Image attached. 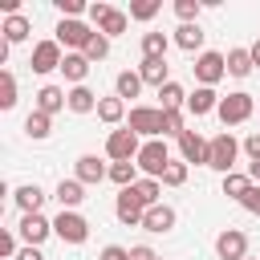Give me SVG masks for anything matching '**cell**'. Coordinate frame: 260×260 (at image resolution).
<instances>
[{"mask_svg":"<svg viewBox=\"0 0 260 260\" xmlns=\"http://www.w3.org/2000/svg\"><path fill=\"white\" fill-rule=\"evenodd\" d=\"M138 171L146 175V179H158L162 183V175H167V167H171V150H167V142L162 138H150V142H142V150H138Z\"/></svg>","mask_w":260,"mask_h":260,"instance_id":"cell-1","label":"cell"},{"mask_svg":"<svg viewBox=\"0 0 260 260\" xmlns=\"http://www.w3.org/2000/svg\"><path fill=\"white\" fill-rule=\"evenodd\" d=\"M219 122L223 126H240V122H248L252 114H256V102H252V93H244V89H236V93H228V98H219Z\"/></svg>","mask_w":260,"mask_h":260,"instance_id":"cell-2","label":"cell"},{"mask_svg":"<svg viewBox=\"0 0 260 260\" xmlns=\"http://www.w3.org/2000/svg\"><path fill=\"white\" fill-rule=\"evenodd\" d=\"M89 20L98 24V32L102 37H122L126 32V24H130V16L122 12V8H114V4H89Z\"/></svg>","mask_w":260,"mask_h":260,"instance_id":"cell-3","label":"cell"},{"mask_svg":"<svg viewBox=\"0 0 260 260\" xmlns=\"http://www.w3.org/2000/svg\"><path fill=\"white\" fill-rule=\"evenodd\" d=\"M236 158H240V142L232 138V130L215 134V138H211V154H207V167H215L219 175H232Z\"/></svg>","mask_w":260,"mask_h":260,"instance_id":"cell-4","label":"cell"},{"mask_svg":"<svg viewBox=\"0 0 260 260\" xmlns=\"http://www.w3.org/2000/svg\"><path fill=\"white\" fill-rule=\"evenodd\" d=\"M53 236H57L61 244H85V240H89V219H85L81 211H61V215L53 219Z\"/></svg>","mask_w":260,"mask_h":260,"instance_id":"cell-5","label":"cell"},{"mask_svg":"<svg viewBox=\"0 0 260 260\" xmlns=\"http://www.w3.org/2000/svg\"><path fill=\"white\" fill-rule=\"evenodd\" d=\"M191 73H195V81H199V85L215 89V85H219V77L228 73V57H223V53H211V49H207V53H199V57H195Z\"/></svg>","mask_w":260,"mask_h":260,"instance_id":"cell-6","label":"cell"},{"mask_svg":"<svg viewBox=\"0 0 260 260\" xmlns=\"http://www.w3.org/2000/svg\"><path fill=\"white\" fill-rule=\"evenodd\" d=\"M126 126L138 134V138H162V110H154V106H134L130 110V118H126Z\"/></svg>","mask_w":260,"mask_h":260,"instance_id":"cell-7","label":"cell"},{"mask_svg":"<svg viewBox=\"0 0 260 260\" xmlns=\"http://www.w3.org/2000/svg\"><path fill=\"white\" fill-rule=\"evenodd\" d=\"M138 150H142V142H138V134H134L130 126L110 130V138H106V154H110L114 162H134V158H138Z\"/></svg>","mask_w":260,"mask_h":260,"instance_id":"cell-8","label":"cell"},{"mask_svg":"<svg viewBox=\"0 0 260 260\" xmlns=\"http://www.w3.org/2000/svg\"><path fill=\"white\" fill-rule=\"evenodd\" d=\"M114 215H118V223H126V228H142V219H146L142 195H138L134 187H122V191H118V203H114Z\"/></svg>","mask_w":260,"mask_h":260,"instance_id":"cell-9","label":"cell"},{"mask_svg":"<svg viewBox=\"0 0 260 260\" xmlns=\"http://www.w3.org/2000/svg\"><path fill=\"white\" fill-rule=\"evenodd\" d=\"M89 37H93V28L85 24V20H61L57 24V45H65L69 53H85V45H89Z\"/></svg>","mask_w":260,"mask_h":260,"instance_id":"cell-10","label":"cell"},{"mask_svg":"<svg viewBox=\"0 0 260 260\" xmlns=\"http://www.w3.org/2000/svg\"><path fill=\"white\" fill-rule=\"evenodd\" d=\"M61 61H65V53H61L57 41H37L32 45V57H28L32 73H53V69H61Z\"/></svg>","mask_w":260,"mask_h":260,"instance_id":"cell-11","label":"cell"},{"mask_svg":"<svg viewBox=\"0 0 260 260\" xmlns=\"http://www.w3.org/2000/svg\"><path fill=\"white\" fill-rule=\"evenodd\" d=\"M179 154H183V162H203L207 167V154H211V138H203L199 130H183L179 134Z\"/></svg>","mask_w":260,"mask_h":260,"instance_id":"cell-12","label":"cell"},{"mask_svg":"<svg viewBox=\"0 0 260 260\" xmlns=\"http://www.w3.org/2000/svg\"><path fill=\"white\" fill-rule=\"evenodd\" d=\"M215 252H219V260H248V236L240 228H223L215 236Z\"/></svg>","mask_w":260,"mask_h":260,"instance_id":"cell-13","label":"cell"},{"mask_svg":"<svg viewBox=\"0 0 260 260\" xmlns=\"http://www.w3.org/2000/svg\"><path fill=\"white\" fill-rule=\"evenodd\" d=\"M16 232H20V240H24V244L41 248V244L53 236V219H45L41 211H32V215H20V228H16Z\"/></svg>","mask_w":260,"mask_h":260,"instance_id":"cell-14","label":"cell"},{"mask_svg":"<svg viewBox=\"0 0 260 260\" xmlns=\"http://www.w3.org/2000/svg\"><path fill=\"white\" fill-rule=\"evenodd\" d=\"M73 179L89 187V183H102V179H110V167H106L98 154H81V158L73 162Z\"/></svg>","mask_w":260,"mask_h":260,"instance_id":"cell-15","label":"cell"},{"mask_svg":"<svg viewBox=\"0 0 260 260\" xmlns=\"http://www.w3.org/2000/svg\"><path fill=\"white\" fill-rule=\"evenodd\" d=\"M32 110H41V114H61V110H69V93L61 89V85H41L37 89V106Z\"/></svg>","mask_w":260,"mask_h":260,"instance_id":"cell-16","label":"cell"},{"mask_svg":"<svg viewBox=\"0 0 260 260\" xmlns=\"http://www.w3.org/2000/svg\"><path fill=\"white\" fill-rule=\"evenodd\" d=\"M175 207H167V203H154V207H146V219H142V232H154V236H162V232H171L175 228Z\"/></svg>","mask_w":260,"mask_h":260,"instance_id":"cell-17","label":"cell"},{"mask_svg":"<svg viewBox=\"0 0 260 260\" xmlns=\"http://www.w3.org/2000/svg\"><path fill=\"white\" fill-rule=\"evenodd\" d=\"M187 110H191L195 118H203V114L219 110V93L207 89V85H195V93H187Z\"/></svg>","mask_w":260,"mask_h":260,"instance_id":"cell-18","label":"cell"},{"mask_svg":"<svg viewBox=\"0 0 260 260\" xmlns=\"http://www.w3.org/2000/svg\"><path fill=\"white\" fill-rule=\"evenodd\" d=\"M53 195H57V203H61V211H77V203L85 199V183H77V179H61Z\"/></svg>","mask_w":260,"mask_h":260,"instance_id":"cell-19","label":"cell"},{"mask_svg":"<svg viewBox=\"0 0 260 260\" xmlns=\"http://www.w3.org/2000/svg\"><path fill=\"white\" fill-rule=\"evenodd\" d=\"M12 199H16L20 215H32V211H41V203H45V191H41L37 183H24V187H16V191H12Z\"/></svg>","mask_w":260,"mask_h":260,"instance_id":"cell-20","label":"cell"},{"mask_svg":"<svg viewBox=\"0 0 260 260\" xmlns=\"http://www.w3.org/2000/svg\"><path fill=\"white\" fill-rule=\"evenodd\" d=\"M171 37L167 32H142V61H167Z\"/></svg>","mask_w":260,"mask_h":260,"instance_id":"cell-21","label":"cell"},{"mask_svg":"<svg viewBox=\"0 0 260 260\" xmlns=\"http://www.w3.org/2000/svg\"><path fill=\"white\" fill-rule=\"evenodd\" d=\"M61 73H65V81H73V85H85L89 57H85V53H65V61H61Z\"/></svg>","mask_w":260,"mask_h":260,"instance_id":"cell-22","label":"cell"},{"mask_svg":"<svg viewBox=\"0 0 260 260\" xmlns=\"http://www.w3.org/2000/svg\"><path fill=\"white\" fill-rule=\"evenodd\" d=\"M98 102H102V98H98L89 85H73V89H69V110H73V114H98Z\"/></svg>","mask_w":260,"mask_h":260,"instance_id":"cell-23","label":"cell"},{"mask_svg":"<svg viewBox=\"0 0 260 260\" xmlns=\"http://www.w3.org/2000/svg\"><path fill=\"white\" fill-rule=\"evenodd\" d=\"M98 118H102L106 126H118V122H126L130 114H126V102L114 93V98H102V102H98Z\"/></svg>","mask_w":260,"mask_h":260,"instance_id":"cell-24","label":"cell"},{"mask_svg":"<svg viewBox=\"0 0 260 260\" xmlns=\"http://www.w3.org/2000/svg\"><path fill=\"white\" fill-rule=\"evenodd\" d=\"M114 93L126 102V98H138L142 93V77H138V69H122L118 77H114Z\"/></svg>","mask_w":260,"mask_h":260,"instance_id":"cell-25","label":"cell"},{"mask_svg":"<svg viewBox=\"0 0 260 260\" xmlns=\"http://www.w3.org/2000/svg\"><path fill=\"white\" fill-rule=\"evenodd\" d=\"M175 45H179L183 53L203 49V28H199V24H179V28H175Z\"/></svg>","mask_w":260,"mask_h":260,"instance_id":"cell-26","label":"cell"},{"mask_svg":"<svg viewBox=\"0 0 260 260\" xmlns=\"http://www.w3.org/2000/svg\"><path fill=\"white\" fill-rule=\"evenodd\" d=\"M138 77H142V85H154V89H162L171 77H167V61H142L138 65Z\"/></svg>","mask_w":260,"mask_h":260,"instance_id":"cell-27","label":"cell"},{"mask_svg":"<svg viewBox=\"0 0 260 260\" xmlns=\"http://www.w3.org/2000/svg\"><path fill=\"white\" fill-rule=\"evenodd\" d=\"M49 130H53V118H49V114L32 110V114L24 118V134H28L32 142H45V138H49Z\"/></svg>","mask_w":260,"mask_h":260,"instance_id":"cell-28","label":"cell"},{"mask_svg":"<svg viewBox=\"0 0 260 260\" xmlns=\"http://www.w3.org/2000/svg\"><path fill=\"white\" fill-rule=\"evenodd\" d=\"M256 65H252V49H228V73L232 77H248Z\"/></svg>","mask_w":260,"mask_h":260,"instance_id":"cell-29","label":"cell"},{"mask_svg":"<svg viewBox=\"0 0 260 260\" xmlns=\"http://www.w3.org/2000/svg\"><path fill=\"white\" fill-rule=\"evenodd\" d=\"M0 32H4V41H8V45H16V41H28L32 24H28V16H8Z\"/></svg>","mask_w":260,"mask_h":260,"instance_id":"cell-30","label":"cell"},{"mask_svg":"<svg viewBox=\"0 0 260 260\" xmlns=\"http://www.w3.org/2000/svg\"><path fill=\"white\" fill-rule=\"evenodd\" d=\"M158 98H162L158 110H179V106H187V89H183L179 81H167V85L158 89Z\"/></svg>","mask_w":260,"mask_h":260,"instance_id":"cell-31","label":"cell"},{"mask_svg":"<svg viewBox=\"0 0 260 260\" xmlns=\"http://www.w3.org/2000/svg\"><path fill=\"white\" fill-rule=\"evenodd\" d=\"M248 187H252V175H240V171H232V175H223V195H232L236 203L248 195Z\"/></svg>","mask_w":260,"mask_h":260,"instance_id":"cell-32","label":"cell"},{"mask_svg":"<svg viewBox=\"0 0 260 260\" xmlns=\"http://www.w3.org/2000/svg\"><path fill=\"white\" fill-rule=\"evenodd\" d=\"M110 179H114L118 187H134V183H138V162H114V167H110Z\"/></svg>","mask_w":260,"mask_h":260,"instance_id":"cell-33","label":"cell"},{"mask_svg":"<svg viewBox=\"0 0 260 260\" xmlns=\"http://www.w3.org/2000/svg\"><path fill=\"white\" fill-rule=\"evenodd\" d=\"M12 106H16V77L0 69V110H12Z\"/></svg>","mask_w":260,"mask_h":260,"instance_id":"cell-34","label":"cell"},{"mask_svg":"<svg viewBox=\"0 0 260 260\" xmlns=\"http://www.w3.org/2000/svg\"><path fill=\"white\" fill-rule=\"evenodd\" d=\"M85 57H89V65H93V61H106V57H110V37L93 32V37H89V45H85Z\"/></svg>","mask_w":260,"mask_h":260,"instance_id":"cell-35","label":"cell"},{"mask_svg":"<svg viewBox=\"0 0 260 260\" xmlns=\"http://www.w3.org/2000/svg\"><path fill=\"white\" fill-rule=\"evenodd\" d=\"M199 0H175V16L183 20V24H199Z\"/></svg>","mask_w":260,"mask_h":260,"instance_id":"cell-36","label":"cell"},{"mask_svg":"<svg viewBox=\"0 0 260 260\" xmlns=\"http://www.w3.org/2000/svg\"><path fill=\"white\" fill-rule=\"evenodd\" d=\"M134 191L142 195V203H146V207H154V203H158V191H162V183H158V179H138V183H134Z\"/></svg>","mask_w":260,"mask_h":260,"instance_id":"cell-37","label":"cell"},{"mask_svg":"<svg viewBox=\"0 0 260 260\" xmlns=\"http://www.w3.org/2000/svg\"><path fill=\"white\" fill-rule=\"evenodd\" d=\"M183 130H187V126H183V114H179V110H162V138H167V134L179 138Z\"/></svg>","mask_w":260,"mask_h":260,"instance_id":"cell-38","label":"cell"},{"mask_svg":"<svg viewBox=\"0 0 260 260\" xmlns=\"http://www.w3.org/2000/svg\"><path fill=\"white\" fill-rule=\"evenodd\" d=\"M158 8H162L158 0H134V4H130V20H150Z\"/></svg>","mask_w":260,"mask_h":260,"instance_id":"cell-39","label":"cell"},{"mask_svg":"<svg viewBox=\"0 0 260 260\" xmlns=\"http://www.w3.org/2000/svg\"><path fill=\"white\" fill-rule=\"evenodd\" d=\"M183 183H187V162H175L171 158V167L162 175V187H183Z\"/></svg>","mask_w":260,"mask_h":260,"instance_id":"cell-40","label":"cell"},{"mask_svg":"<svg viewBox=\"0 0 260 260\" xmlns=\"http://www.w3.org/2000/svg\"><path fill=\"white\" fill-rule=\"evenodd\" d=\"M240 207H244V211H252V215H260V183H252V187H248V195L240 199Z\"/></svg>","mask_w":260,"mask_h":260,"instance_id":"cell-41","label":"cell"},{"mask_svg":"<svg viewBox=\"0 0 260 260\" xmlns=\"http://www.w3.org/2000/svg\"><path fill=\"white\" fill-rule=\"evenodd\" d=\"M16 252H20V248H16V236H12V232H0V256H4V260H16Z\"/></svg>","mask_w":260,"mask_h":260,"instance_id":"cell-42","label":"cell"},{"mask_svg":"<svg viewBox=\"0 0 260 260\" xmlns=\"http://www.w3.org/2000/svg\"><path fill=\"white\" fill-rule=\"evenodd\" d=\"M98 260H130V248H122V244H106Z\"/></svg>","mask_w":260,"mask_h":260,"instance_id":"cell-43","label":"cell"},{"mask_svg":"<svg viewBox=\"0 0 260 260\" xmlns=\"http://www.w3.org/2000/svg\"><path fill=\"white\" fill-rule=\"evenodd\" d=\"M240 146H244V154H248L252 162H260V134H248V138H244Z\"/></svg>","mask_w":260,"mask_h":260,"instance_id":"cell-44","label":"cell"},{"mask_svg":"<svg viewBox=\"0 0 260 260\" xmlns=\"http://www.w3.org/2000/svg\"><path fill=\"white\" fill-rule=\"evenodd\" d=\"M130 260H158V252H154L150 244H134V248H130Z\"/></svg>","mask_w":260,"mask_h":260,"instance_id":"cell-45","label":"cell"},{"mask_svg":"<svg viewBox=\"0 0 260 260\" xmlns=\"http://www.w3.org/2000/svg\"><path fill=\"white\" fill-rule=\"evenodd\" d=\"M16 260H45V252H41V248H32V244H24V248L16 252Z\"/></svg>","mask_w":260,"mask_h":260,"instance_id":"cell-46","label":"cell"},{"mask_svg":"<svg viewBox=\"0 0 260 260\" xmlns=\"http://www.w3.org/2000/svg\"><path fill=\"white\" fill-rule=\"evenodd\" d=\"M248 175H252V183H260V162H252V167H248Z\"/></svg>","mask_w":260,"mask_h":260,"instance_id":"cell-47","label":"cell"},{"mask_svg":"<svg viewBox=\"0 0 260 260\" xmlns=\"http://www.w3.org/2000/svg\"><path fill=\"white\" fill-rule=\"evenodd\" d=\"M252 65H260V41L252 45Z\"/></svg>","mask_w":260,"mask_h":260,"instance_id":"cell-48","label":"cell"},{"mask_svg":"<svg viewBox=\"0 0 260 260\" xmlns=\"http://www.w3.org/2000/svg\"><path fill=\"white\" fill-rule=\"evenodd\" d=\"M158 260H162V256H158Z\"/></svg>","mask_w":260,"mask_h":260,"instance_id":"cell-49","label":"cell"},{"mask_svg":"<svg viewBox=\"0 0 260 260\" xmlns=\"http://www.w3.org/2000/svg\"><path fill=\"white\" fill-rule=\"evenodd\" d=\"M248 260H252V256H248Z\"/></svg>","mask_w":260,"mask_h":260,"instance_id":"cell-50","label":"cell"}]
</instances>
